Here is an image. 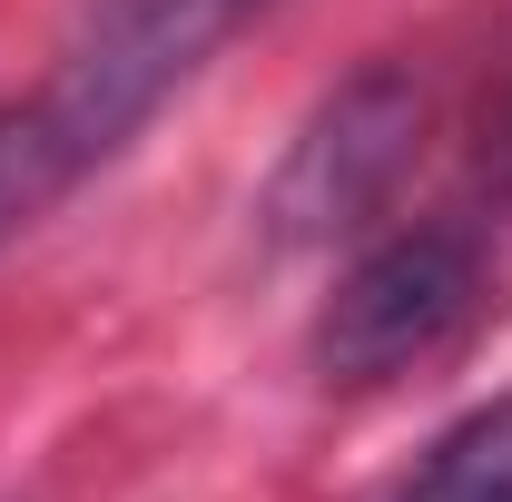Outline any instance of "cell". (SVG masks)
Masks as SVG:
<instances>
[{"label": "cell", "mask_w": 512, "mask_h": 502, "mask_svg": "<svg viewBox=\"0 0 512 502\" xmlns=\"http://www.w3.org/2000/svg\"><path fill=\"white\" fill-rule=\"evenodd\" d=\"M483 296H493L483 217H414L335 276V296L306 325V365L335 394H375L414 365H444L473 335Z\"/></svg>", "instance_id": "7a4b0ae2"}, {"label": "cell", "mask_w": 512, "mask_h": 502, "mask_svg": "<svg viewBox=\"0 0 512 502\" xmlns=\"http://www.w3.org/2000/svg\"><path fill=\"white\" fill-rule=\"evenodd\" d=\"M256 10L266 0H89L50 79L20 109H0V138H10L30 197L60 207L69 188H89Z\"/></svg>", "instance_id": "6da1fadb"}, {"label": "cell", "mask_w": 512, "mask_h": 502, "mask_svg": "<svg viewBox=\"0 0 512 502\" xmlns=\"http://www.w3.org/2000/svg\"><path fill=\"white\" fill-rule=\"evenodd\" d=\"M384 502H512V384L493 394V404L453 414Z\"/></svg>", "instance_id": "277c9868"}, {"label": "cell", "mask_w": 512, "mask_h": 502, "mask_svg": "<svg viewBox=\"0 0 512 502\" xmlns=\"http://www.w3.org/2000/svg\"><path fill=\"white\" fill-rule=\"evenodd\" d=\"M473 178L493 188V207L512 197V69H503V89L483 99V119H473Z\"/></svg>", "instance_id": "5b68a950"}, {"label": "cell", "mask_w": 512, "mask_h": 502, "mask_svg": "<svg viewBox=\"0 0 512 502\" xmlns=\"http://www.w3.org/2000/svg\"><path fill=\"white\" fill-rule=\"evenodd\" d=\"M424 128H434V89H424V69L365 60L355 79H335L316 109H306V128L286 138L266 197H256L266 237H276V247H335V237H365L384 207H394V188L414 178Z\"/></svg>", "instance_id": "3957f363"}]
</instances>
